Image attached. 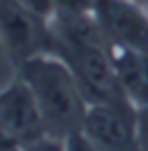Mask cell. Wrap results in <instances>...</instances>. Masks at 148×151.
<instances>
[{"mask_svg": "<svg viewBox=\"0 0 148 151\" xmlns=\"http://www.w3.org/2000/svg\"><path fill=\"white\" fill-rule=\"evenodd\" d=\"M111 56L125 95L137 107L148 105V54L111 47Z\"/></svg>", "mask_w": 148, "mask_h": 151, "instance_id": "obj_6", "label": "cell"}, {"mask_svg": "<svg viewBox=\"0 0 148 151\" xmlns=\"http://www.w3.org/2000/svg\"><path fill=\"white\" fill-rule=\"evenodd\" d=\"M65 149L67 151H97L95 144L88 139V135H86L83 130L67 135V137H65Z\"/></svg>", "mask_w": 148, "mask_h": 151, "instance_id": "obj_9", "label": "cell"}, {"mask_svg": "<svg viewBox=\"0 0 148 151\" xmlns=\"http://www.w3.org/2000/svg\"><path fill=\"white\" fill-rule=\"evenodd\" d=\"M137 135H139V149L148 151V105L137 107Z\"/></svg>", "mask_w": 148, "mask_h": 151, "instance_id": "obj_10", "label": "cell"}, {"mask_svg": "<svg viewBox=\"0 0 148 151\" xmlns=\"http://www.w3.org/2000/svg\"><path fill=\"white\" fill-rule=\"evenodd\" d=\"M56 12H67V14H92L95 0H53Z\"/></svg>", "mask_w": 148, "mask_h": 151, "instance_id": "obj_7", "label": "cell"}, {"mask_svg": "<svg viewBox=\"0 0 148 151\" xmlns=\"http://www.w3.org/2000/svg\"><path fill=\"white\" fill-rule=\"evenodd\" d=\"M0 151H23V144H18L16 139H12L9 135L0 130Z\"/></svg>", "mask_w": 148, "mask_h": 151, "instance_id": "obj_12", "label": "cell"}, {"mask_svg": "<svg viewBox=\"0 0 148 151\" xmlns=\"http://www.w3.org/2000/svg\"><path fill=\"white\" fill-rule=\"evenodd\" d=\"M16 75L28 84L44 119L46 135L65 139L83 130L90 102L81 91L70 65L51 51L37 54L18 65Z\"/></svg>", "mask_w": 148, "mask_h": 151, "instance_id": "obj_1", "label": "cell"}, {"mask_svg": "<svg viewBox=\"0 0 148 151\" xmlns=\"http://www.w3.org/2000/svg\"><path fill=\"white\" fill-rule=\"evenodd\" d=\"M23 151H67V149H65V139L53 137V135H44V137H39L35 142L26 144Z\"/></svg>", "mask_w": 148, "mask_h": 151, "instance_id": "obj_8", "label": "cell"}, {"mask_svg": "<svg viewBox=\"0 0 148 151\" xmlns=\"http://www.w3.org/2000/svg\"><path fill=\"white\" fill-rule=\"evenodd\" d=\"M0 42L18 70L23 60L51 51L49 19L21 0H0Z\"/></svg>", "mask_w": 148, "mask_h": 151, "instance_id": "obj_2", "label": "cell"}, {"mask_svg": "<svg viewBox=\"0 0 148 151\" xmlns=\"http://www.w3.org/2000/svg\"><path fill=\"white\" fill-rule=\"evenodd\" d=\"M83 132L97 151H141L137 135V105L130 100L90 105Z\"/></svg>", "mask_w": 148, "mask_h": 151, "instance_id": "obj_3", "label": "cell"}, {"mask_svg": "<svg viewBox=\"0 0 148 151\" xmlns=\"http://www.w3.org/2000/svg\"><path fill=\"white\" fill-rule=\"evenodd\" d=\"M134 2H139L141 7H146V9H148V0H134Z\"/></svg>", "mask_w": 148, "mask_h": 151, "instance_id": "obj_13", "label": "cell"}, {"mask_svg": "<svg viewBox=\"0 0 148 151\" xmlns=\"http://www.w3.org/2000/svg\"><path fill=\"white\" fill-rule=\"evenodd\" d=\"M0 130L23 147L46 135L35 95L18 75L0 91Z\"/></svg>", "mask_w": 148, "mask_h": 151, "instance_id": "obj_5", "label": "cell"}, {"mask_svg": "<svg viewBox=\"0 0 148 151\" xmlns=\"http://www.w3.org/2000/svg\"><path fill=\"white\" fill-rule=\"evenodd\" d=\"M21 2H23V5H28L33 12L42 14L44 19H51V17H53V9H56L53 0H21Z\"/></svg>", "mask_w": 148, "mask_h": 151, "instance_id": "obj_11", "label": "cell"}, {"mask_svg": "<svg viewBox=\"0 0 148 151\" xmlns=\"http://www.w3.org/2000/svg\"><path fill=\"white\" fill-rule=\"evenodd\" d=\"M111 47L148 54V9L134 0H95L92 9Z\"/></svg>", "mask_w": 148, "mask_h": 151, "instance_id": "obj_4", "label": "cell"}]
</instances>
